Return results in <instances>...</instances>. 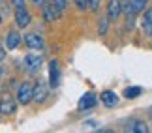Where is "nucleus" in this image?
I'll list each match as a JSON object with an SVG mask.
<instances>
[{
	"label": "nucleus",
	"instance_id": "39448f33",
	"mask_svg": "<svg viewBox=\"0 0 152 133\" xmlns=\"http://www.w3.org/2000/svg\"><path fill=\"white\" fill-rule=\"evenodd\" d=\"M42 11H43V19H45V21H49V23L58 21V19L62 17V13H64V11H60L55 4L51 2V0H43V4H42Z\"/></svg>",
	"mask_w": 152,
	"mask_h": 133
},
{
	"label": "nucleus",
	"instance_id": "0eeeda50",
	"mask_svg": "<svg viewBox=\"0 0 152 133\" xmlns=\"http://www.w3.org/2000/svg\"><path fill=\"white\" fill-rule=\"evenodd\" d=\"M17 109V100L11 94H4L2 100H0V116H11Z\"/></svg>",
	"mask_w": 152,
	"mask_h": 133
},
{
	"label": "nucleus",
	"instance_id": "4468645a",
	"mask_svg": "<svg viewBox=\"0 0 152 133\" xmlns=\"http://www.w3.org/2000/svg\"><path fill=\"white\" fill-rule=\"evenodd\" d=\"M128 129L133 133H148V126L143 120H133V124H128Z\"/></svg>",
	"mask_w": 152,
	"mask_h": 133
},
{
	"label": "nucleus",
	"instance_id": "6e6552de",
	"mask_svg": "<svg viewBox=\"0 0 152 133\" xmlns=\"http://www.w3.org/2000/svg\"><path fill=\"white\" fill-rule=\"evenodd\" d=\"M60 84V66H58V60L53 58L49 62V88H58Z\"/></svg>",
	"mask_w": 152,
	"mask_h": 133
},
{
	"label": "nucleus",
	"instance_id": "393cba45",
	"mask_svg": "<svg viewBox=\"0 0 152 133\" xmlns=\"http://www.w3.org/2000/svg\"><path fill=\"white\" fill-rule=\"evenodd\" d=\"M2 75H4V71H2V68H0V81H2Z\"/></svg>",
	"mask_w": 152,
	"mask_h": 133
},
{
	"label": "nucleus",
	"instance_id": "4be33fe9",
	"mask_svg": "<svg viewBox=\"0 0 152 133\" xmlns=\"http://www.w3.org/2000/svg\"><path fill=\"white\" fill-rule=\"evenodd\" d=\"M30 2H32L34 6H42V4H43V0H30Z\"/></svg>",
	"mask_w": 152,
	"mask_h": 133
},
{
	"label": "nucleus",
	"instance_id": "412c9836",
	"mask_svg": "<svg viewBox=\"0 0 152 133\" xmlns=\"http://www.w3.org/2000/svg\"><path fill=\"white\" fill-rule=\"evenodd\" d=\"M4 58H6V49L2 47V45H0V64L4 62Z\"/></svg>",
	"mask_w": 152,
	"mask_h": 133
},
{
	"label": "nucleus",
	"instance_id": "1a4fd4ad",
	"mask_svg": "<svg viewBox=\"0 0 152 133\" xmlns=\"http://www.w3.org/2000/svg\"><path fill=\"white\" fill-rule=\"evenodd\" d=\"M96 105H98V96L94 94V92H86V94L81 96L77 109L79 111H90V109H94Z\"/></svg>",
	"mask_w": 152,
	"mask_h": 133
},
{
	"label": "nucleus",
	"instance_id": "20e7f679",
	"mask_svg": "<svg viewBox=\"0 0 152 133\" xmlns=\"http://www.w3.org/2000/svg\"><path fill=\"white\" fill-rule=\"evenodd\" d=\"M23 41H25V45L30 51H42L45 47V39H43L42 34H38V32H28V34H25Z\"/></svg>",
	"mask_w": 152,
	"mask_h": 133
},
{
	"label": "nucleus",
	"instance_id": "b1692460",
	"mask_svg": "<svg viewBox=\"0 0 152 133\" xmlns=\"http://www.w3.org/2000/svg\"><path fill=\"white\" fill-rule=\"evenodd\" d=\"M137 2H141V4H145V6H147V2H148V0H137Z\"/></svg>",
	"mask_w": 152,
	"mask_h": 133
},
{
	"label": "nucleus",
	"instance_id": "423d86ee",
	"mask_svg": "<svg viewBox=\"0 0 152 133\" xmlns=\"http://www.w3.org/2000/svg\"><path fill=\"white\" fill-rule=\"evenodd\" d=\"M23 64H25V69L28 73H36L39 68L43 64V58L42 55H36V53H28L25 55V58H23Z\"/></svg>",
	"mask_w": 152,
	"mask_h": 133
},
{
	"label": "nucleus",
	"instance_id": "9b49d317",
	"mask_svg": "<svg viewBox=\"0 0 152 133\" xmlns=\"http://www.w3.org/2000/svg\"><path fill=\"white\" fill-rule=\"evenodd\" d=\"M122 15V2L120 0H109L107 2V19L116 21Z\"/></svg>",
	"mask_w": 152,
	"mask_h": 133
},
{
	"label": "nucleus",
	"instance_id": "f03ea898",
	"mask_svg": "<svg viewBox=\"0 0 152 133\" xmlns=\"http://www.w3.org/2000/svg\"><path fill=\"white\" fill-rule=\"evenodd\" d=\"M49 96V83L45 81H36L32 84V101L36 103H43Z\"/></svg>",
	"mask_w": 152,
	"mask_h": 133
},
{
	"label": "nucleus",
	"instance_id": "f3484780",
	"mask_svg": "<svg viewBox=\"0 0 152 133\" xmlns=\"http://www.w3.org/2000/svg\"><path fill=\"white\" fill-rule=\"evenodd\" d=\"M88 2V8L94 11V13H98L100 11V6H102V0H86Z\"/></svg>",
	"mask_w": 152,
	"mask_h": 133
},
{
	"label": "nucleus",
	"instance_id": "5701e85b",
	"mask_svg": "<svg viewBox=\"0 0 152 133\" xmlns=\"http://www.w3.org/2000/svg\"><path fill=\"white\" fill-rule=\"evenodd\" d=\"M2 23H4V13L0 11V25H2Z\"/></svg>",
	"mask_w": 152,
	"mask_h": 133
},
{
	"label": "nucleus",
	"instance_id": "dca6fc26",
	"mask_svg": "<svg viewBox=\"0 0 152 133\" xmlns=\"http://www.w3.org/2000/svg\"><path fill=\"white\" fill-rule=\"evenodd\" d=\"M107 32H109V19L107 17H102L100 23H98V34H100V36H105Z\"/></svg>",
	"mask_w": 152,
	"mask_h": 133
},
{
	"label": "nucleus",
	"instance_id": "f257e3e1",
	"mask_svg": "<svg viewBox=\"0 0 152 133\" xmlns=\"http://www.w3.org/2000/svg\"><path fill=\"white\" fill-rule=\"evenodd\" d=\"M15 100H17V105H30L32 103V84L28 81H23V83L17 84Z\"/></svg>",
	"mask_w": 152,
	"mask_h": 133
},
{
	"label": "nucleus",
	"instance_id": "9d476101",
	"mask_svg": "<svg viewBox=\"0 0 152 133\" xmlns=\"http://www.w3.org/2000/svg\"><path fill=\"white\" fill-rule=\"evenodd\" d=\"M4 43H6V49L8 51H15V49H19V45L23 43V36L19 34V30H10L6 34Z\"/></svg>",
	"mask_w": 152,
	"mask_h": 133
},
{
	"label": "nucleus",
	"instance_id": "f8f14e48",
	"mask_svg": "<svg viewBox=\"0 0 152 133\" xmlns=\"http://www.w3.org/2000/svg\"><path fill=\"white\" fill-rule=\"evenodd\" d=\"M100 100H102V103L105 107H116V103H118V96L115 94L113 90H103L102 92V96H100Z\"/></svg>",
	"mask_w": 152,
	"mask_h": 133
},
{
	"label": "nucleus",
	"instance_id": "6ab92c4d",
	"mask_svg": "<svg viewBox=\"0 0 152 133\" xmlns=\"http://www.w3.org/2000/svg\"><path fill=\"white\" fill-rule=\"evenodd\" d=\"M51 2L55 4V6H56V8L60 9V11H64V9L68 8V0H51Z\"/></svg>",
	"mask_w": 152,
	"mask_h": 133
},
{
	"label": "nucleus",
	"instance_id": "7ed1b4c3",
	"mask_svg": "<svg viewBox=\"0 0 152 133\" xmlns=\"http://www.w3.org/2000/svg\"><path fill=\"white\" fill-rule=\"evenodd\" d=\"M13 19H15L17 28H28L30 23H32V13L26 9V6H23V8H15L13 9Z\"/></svg>",
	"mask_w": 152,
	"mask_h": 133
},
{
	"label": "nucleus",
	"instance_id": "ddd939ff",
	"mask_svg": "<svg viewBox=\"0 0 152 133\" xmlns=\"http://www.w3.org/2000/svg\"><path fill=\"white\" fill-rule=\"evenodd\" d=\"M141 26H143V32H145V36H152V6L145 9V15H143Z\"/></svg>",
	"mask_w": 152,
	"mask_h": 133
},
{
	"label": "nucleus",
	"instance_id": "aec40b11",
	"mask_svg": "<svg viewBox=\"0 0 152 133\" xmlns=\"http://www.w3.org/2000/svg\"><path fill=\"white\" fill-rule=\"evenodd\" d=\"M23 6H26V0H11V8H23Z\"/></svg>",
	"mask_w": 152,
	"mask_h": 133
},
{
	"label": "nucleus",
	"instance_id": "a211bd4d",
	"mask_svg": "<svg viewBox=\"0 0 152 133\" xmlns=\"http://www.w3.org/2000/svg\"><path fill=\"white\" fill-rule=\"evenodd\" d=\"M73 4H75V8H77L79 11H85L86 8H88V2H86V0H73Z\"/></svg>",
	"mask_w": 152,
	"mask_h": 133
},
{
	"label": "nucleus",
	"instance_id": "2eb2a0df",
	"mask_svg": "<svg viewBox=\"0 0 152 133\" xmlns=\"http://www.w3.org/2000/svg\"><path fill=\"white\" fill-rule=\"evenodd\" d=\"M141 94H143L141 86H128V88H124V97L126 100H135V97H139Z\"/></svg>",
	"mask_w": 152,
	"mask_h": 133
},
{
	"label": "nucleus",
	"instance_id": "a878e982",
	"mask_svg": "<svg viewBox=\"0 0 152 133\" xmlns=\"http://www.w3.org/2000/svg\"><path fill=\"white\" fill-rule=\"evenodd\" d=\"M148 114H150V118H152V109H150V111H148Z\"/></svg>",
	"mask_w": 152,
	"mask_h": 133
}]
</instances>
